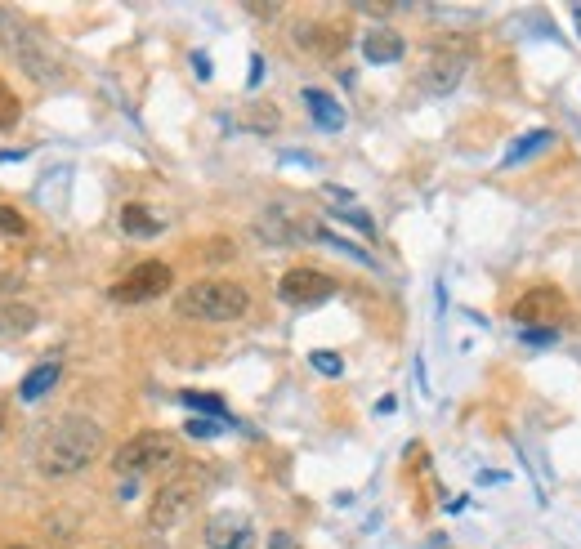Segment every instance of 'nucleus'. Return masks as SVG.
Returning a JSON list of instances; mask_svg holds the SVG:
<instances>
[{"label": "nucleus", "instance_id": "nucleus-19", "mask_svg": "<svg viewBox=\"0 0 581 549\" xmlns=\"http://www.w3.org/2000/svg\"><path fill=\"white\" fill-rule=\"evenodd\" d=\"M18 117H23V103L14 99V90H9L5 81H0V130H14Z\"/></svg>", "mask_w": 581, "mask_h": 549}, {"label": "nucleus", "instance_id": "nucleus-9", "mask_svg": "<svg viewBox=\"0 0 581 549\" xmlns=\"http://www.w3.org/2000/svg\"><path fill=\"white\" fill-rule=\"evenodd\" d=\"M295 45L318 59H340L349 45V27L345 23H300L295 27Z\"/></svg>", "mask_w": 581, "mask_h": 549}, {"label": "nucleus", "instance_id": "nucleus-24", "mask_svg": "<svg viewBox=\"0 0 581 549\" xmlns=\"http://www.w3.org/2000/svg\"><path fill=\"white\" fill-rule=\"evenodd\" d=\"M523 344H537V349H546V344H555V331H550V326H528V331H523Z\"/></svg>", "mask_w": 581, "mask_h": 549}, {"label": "nucleus", "instance_id": "nucleus-21", "mask_svg": "<svg viewBox=\"0 0 581 549\" xmlns=\"http://www.w3.org/2000/svg\"><path fill=\"white\" fill-rule=\"evenodd\" d=\"M309 362H313V371H322V375H340V371H345V362H340L336 353H322V349L313 353Z\"/></svg>", "mask_w": 581, "mask_h": 549}, {"label": "nucleus", "instance_id": "nucleus-13", "mask_svg": "<svg viewBox=\"0 0 581 549\" xmlns=\"http://www.w3.org/2000/svg\"><path fill=\"white\" fill-rule=\"evenodd\" d=\"M36 322H41V313L32 304H0V349L23 340V335H32Z\"/></svg>", "mask_w": 581, "mask_h": 549}, {"label": "nucleus", "instance_id": "nucleus-2", "mask_svg": "<svg viewBox=\"0 0 581 549\" xmlns=\"http://www.w3.org/2000/svg\"><path fill=\"white\" fill-rule=\"evenodd\" d=\"M0 45L14 54V63L23 67L36 85L63 81V63H59V54L50 50V41H45L32 23H23L18 14H9V9H0Z\"/></svg>", "mask_w": 581, "mask_h": 549}, {"label": "nucleus", "instance_id": "nucleus-8", "mask_svg": "<svg viewBox=\"0 0 581 549\" xmlns=\"http://www.w3.org/2000/svg\"><path fill=\"white\" fill-rule=\"evenodd\" d=\"M278 295L287 304L295 308H309V304H322V300H331L336 295V277L331 273H322V268H287L282 273V282H278Z\"/></svg>", "mask_w": 581, "mask_h": 549}, {"label": "nucleus", "instance_id": "nucleus-4", "mask_svg": "<svg viewBox=\"0 0 581 549\" xmlns=\"http://www.w3.org/2000/svg\"><path fill=\"white\" fill-rule=\"evenodd\" d=\"M179 460H184V447H179L175 433H161V429H148V433H135L130 442H121V451L112 456V469L117 474H170V469H179Z\"/></svg>", "mask_w": 581, "mask_h": 549}, {"label": "nucleus", "instance_id": "nucleus-28", "mask_svg": "<svg viewBox=\"0 0 581 549\" xmlns=\"http://www.w3.org/2000/svg\"><path fill=\"white\" fill-rule=\"evenodd\" d=\"M193 67H197V76H202V81L211 76V59H206V54H193Z\"/></svg>", "mask_w": 581, "mask_h": 549}, {"label": "nucleus", "instance_id": "nucleus-17", "mask_svg": "<svg viewBox=\"0 0 581 549\" xmlns=\"http://www.w3.org/2000/svg\"><path fill=\"white\" fill-rule=\"evenodd\" d=\"M550 143H555V134H550V130H532L528 139H519V143H514V148L506 152L501 170H514V166H519V161H528V157H537V152H546Z\"/></svg>", "mask_w": 581, "mask_h": 549}, {"label": "nucleus", "instance_id": "nucleus-20", "mask_svg": "<svg viewBox=\"0 0 581 549\" xmlns=\"http://www.w3.org/2000/svg\"><path fill=\"white\" fill-rule=\"evenodd\" d=\"M27 233V219L18 215L14 206H5V201H0V237H23Z\"/></svg>", "mask_w": 581, "mask_h": 549}, {"label": "nucleus", "instance_id": "nucleus-26", "mask_svg": "<svg viewBox=\"0 0 581 549\" xmlns=\"http://www.w3.org/2000/svg\"><path fill=\"white\" fill-rule=\"evenodd\" d=\"M269 549H300V541H295L291 532H273L269 536Z\"/></svg>", "mask_w": 581, "mask_h": 549}, {"label": "nucleus", "instance_id": "nucleus-27", "mask_svg": "<svg viewBox=\"0 0 581 549\" xmlns=\"http://www.w3.org/2000/svg\"><path fill=\"white\" fill-rule=\"evenodd\" d=\"M18 286H23V277H18V273H5V268H0V295H14Z\"/></svg>", "mask_w": 581, "mask_h": 549}, {"label": "nucleus", "instance_id": "nucleus-12", "mask_svg": "<svg viewBox=\"0 0 581 549\" xmlns=\"http://www.w3.org/2000/svg\"><path fill=\"white\" fill-rule=\"evenodd\" d=\"M407 54V41L394 32V27H371L363 36V59L376 63V67H389V63H403Z\"/></svg>", "mask_w": 581, "mask_h": 549}, {"label": "nucleus", "instance_id": "nucleus-15", "mask_svg": "<svg viewBox=\"0 0 581 549\" xmlns=\"http://www.w3.org/2000/svg\"><path fill=\"white\" fill-rule=\"evenodd\" d=\"M54 384H59V362H45V366H36V371L23 375V384H18V398L36 402V398H45Z\"/></svg>", "mask_w": 581, "mask_h": 549}, {"label": "nucleus", "instance_id": "nucleus-14", "mask_svg": "<svg viewBox=\"0 0 581 549\" xmlns=\"http://www.w3.org/2000/svg\"><path fill=\"white\" fill-rule=\"evenodd\" d=\"M304 108H309V117L322 125V130H345V108H340L336 99H331L327 90H304L300 94Z\"/></svg>", "mask_w": 581, "mask_h": 549}, {"label": "nucleus", "instance_id": "nucleus-22", "mask_svg": "<svg viewBox=\"0 0 581 549\" xmlns=\"http://www.w3.org/2000/svg\"><path fill=\"white\" fill-rule=\"evenodd\" d=\"M336 215H340V219H349V224H354V228H363V233H376L371 215H363V210H354V206H336Z\"/></svg>", "mask_w": 581, "mask_h": 549}, {"label": "nucleus", "instance_id": "nucleus-16", "mask_svg": "<svg viewBox=\"0 0 581 549\" xmlns=\"http://www.w3.org/2000/svg\"><path fill=\"white\" fill-rule=\"evenodd\" d=\"M121 228H126L130 237H157V233H161V219L152 215L148 206L130 201V206H121Z\"/></svg>", "mask_w": 581, "mask_h": 549}, {"label": "nucleus", "instance_id": "nucleus-6", "mask_svg": "<svg viewBox=\"0 0 581 549\" xmlns=\"http://www.w3.org/2000/svg\"><path fill=\"white\" fill-rule=\"evenodd\" d=\"M170 282H175L170 264L144 259V264H135L117 286H112V300H117V304H148V300H157V295H166Z\"/></svg>", "mask_w": 581, "mask_h": 549}, {"label": "nucleus", "instance_id": "nucleus-7", "mask_svg": "<svg viewBox=\"0 0 581 549\" xmlns=\"http://www.w3.org/2000/svg\"><path fill=\"white\" fill-rule=\"evenodd\" d=\"M465 67H470V59H465V54L434 50L430 59L421 63V72H416V90L430 94V99H443V94H452L456 85L465 81Z\"/></svg>", "mask_w": 581, "mask_h": 549}, {"label": "nucleus", "instance_id": "nucleus-3", "mask_svg": "<svg viewBox=\"0 0 581 549\" xmlns=\"http://www.w3.org/2000/svg\"><path fill=\"white\" fill-rule=\"evenodd\" d=\"M175 308L184 317H193V322H237V317H246V308H251V295H246V286L211 277V282L188 286L175 300Z\"/></svg>", "mask_w": 581, "mask_h": 549}, {"label": "nucleus", "instance_id": "nucleus-11", "mask_svg": "<svg viewBox=\"0 0 581 549\" xmlns=\"http://www.w3.org/2000/svg\"><path fill=\"white\" fill-rule=\"evenodd\" d=\"M206 545L211 549H251L255 545V527L242 514H215L206 523Z\"/></svg>", "mask_w": 581, "mask_h": 549}, {"label": "nucleus", "instance_id": "nucleus-23", "mask_svg": "<svg viewBox=\"0 0 581 549\" xmlns=\"http://www.w3.org/2000/svg\"><path fill=\"white\" fill-rule=\"evenodd\" d=\"M228 425L224 420H188V433H193V438H215V433H224Z\"/></svg>", "mask_w": 581, "mask_h": 549}, {"label": "nucleus", "instance_id": "nucleus-5", "mask_svg": "<svg viewBox=\"0 0 581 549\" xmlns=\"http://www.w3.org/2000/svg\"><path fill=\"white\" fill-rule=\"evenodd\" d=\"M197 500H202V483H197L193 474L170 478V483H161V491L152 496L148 527H152V532H170V527H179L188 514H193Z\"/></svg>", "mask_w": 581, "mask_h": 549}, {"label": "nucleus", "instance_id": "nucleus-1", "mask_svg": "<svg viewBox=\"0 0 581 549\" xmlns=\"http://www.w3.org/2000/svg\"><path fill=\"white\" fill-rule=\"evenodd\" d=\"M103 456V429L94 425L90 416H63L59 425L41 438V474L50 478H72L81 469H90L94 460Z\"/></svg>", "mask_w": 581, "mask_h": 549}, {"label": "nucleus", "instance_id": "nucleus-25", "mask_svg": "<svg viewBox=\"0 0 581 549\" xmlns=\"http://www.w3.org/2000/svg\"><path fill=\"white\" fill-rule=\"evenodd\" d=\"M434 18H479V9H461V5H430Z\"/></svg>", "mask_w": 581, "mask_h": 549}, {"label": "nucleus", "instance_id": "nucleus-10", "mask_svg": "<svg viewBox=\"0 0 581 549\" xmlns=\"http://www.w3.org/2000/svg\"><path fill=\"white\" fill-rule=\"evenodd\" d=\"M564 308H568V300L555 291V286H541V291H528L523 300H514L510 313H514V322L528 331V326H537V322H555Z\"/></svg>", "mask_w": 581, "mask_h": 549}, {"label": "nucleus", "instance_id": "nucleus-18", "mask_svg": "<svg viewBox=\"0 0 581 549\" xmlns=\"http://www.w3.org/2000/svg\"><path fill=\"white\" fill-rule=\"evenodd\" d=\"M184 407L206 411V416H215V420H224V425H233L228 407H224V402H219V398H211V393H193V389H188V393H184Z\"/></svg>", "mask_w": 581, "mask_h": 549}, {"label": "nucleus", "instance_id": "nucleus-29", "mask_svg": "<svg viewBox=\"0 0 581 549\" xmlns=\"http://www.w3.org/2000/svg\"><path fill=\"white\" fill-rule=\"evenodd\" d=\"M573 23H577V36H581V5H573Z\"/></svg>", "mask_w": 581, "mask_h": 549}, {"label": "nucleus", "instance_id": "nucleus-31", "mask_svg": "<svg viewBox=\"0 0 581 549\" xmlns=\"http://www.w3.org/2000/svg\"><path fill=\"white\" fill-rule=\"evenodd\" d=\"M9 549H27V545H9Z\"/></svg>", "mask_w": 581, "mask_h": 549}, {"label": "nucleus", "instance_id": "nucleus-30", "mask_svg": "<svg viewBox=\"0 0 581 549\" xmlns=\"http://www.w3.org/2000/svg\"><path fill=\"white\" fill-rule=\"evenodd\" d=\"M0 429H5V407H0Z\"/></svg>", "mask_w": 581, "mask_h": 549}]
</instances>
